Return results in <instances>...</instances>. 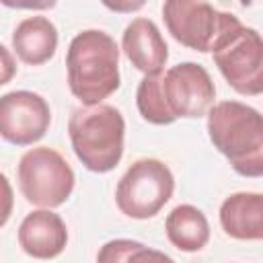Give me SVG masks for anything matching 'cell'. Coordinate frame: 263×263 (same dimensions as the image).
Returning <instances> with one entry per match:
<instances>
[{
	"mask_svg": "<svg viewBox=\"0 0 263 263\" xmlns=\"http://www.w3.org/2000/svg\"><path fill=\"white\" fill-rule=\"evenodd\" d=\"M212 144L242 177L263 175V117L240 101H222L208 109Z\"/></svg>",
	"mask_w": 263,
	"mask_h": 263,
	"instance_id": "obj_1",
	"label": "cell"
},
{
	"mask_svg": "<svg viewBox=\"0 0 263 263\" xmlns=\"http://www.w3.org/2000/svg\"><path fill=\"white\" fill-rule=\"evenodd\" d=\"M68 86L84 105H97L119 86V49L105 31L78 33L66 55Z\"/></svg>",
	"mask_w": 263,
	"mask_h": 263,
	"instance_id": "obj_2",
	"label": "cell"
},
{
	"mask_svg": "<svg viewBox=\"0 0 263 263\" xmlns=\"http://www.w3.org/2000/svg\"><path fill=\"white\" fill-rule=\"evenodd\" d=\"M68 134L74 154L88 171L107 173L121 160L125 121L115 107L97 103L74 109Z\"/></svg>",
	"mask_w": 263,
	"mask_h": 263,
	"instance_id": "obj_3",
	"label": "cell"
},
{
	"mask_svg": "<svg viewBox=\"0 0 263 263\" xmlns=\"http://www.w3.org/2000/svg\"><path fill=\"white\" fill-rule=\"evenodd\" d=\"M214 62L226 82L240 95L263 92V41L234 14L222 12L220 31L212 43Z\"/></svg>",
	"mask_w": 263,
	"mask_h": 263,
	"instance_id": "obj_4",
	"label": "cell"
},
{
	"mask_svg": "<svg viewBox=\"0 0 263 263\" xmlns=\"http://www.w3.org/2000/svg\"><path fill=\"white\" fill-rule=\"evenodd\" d=\"M18 187L25 199L39 208L62 205L74 189V171L53 148H31L18 162Z\"/></svg>",
	"mask_w": 263,
	"mask_h": 263,
	"instance_id": "obj_5",
	"label": "cell"
},
{
	"mask_svg": "<svg viewBox=\"0 0 263 263\" xmlns=\"http://www.w3.org/2000/svg\"><path fill=\"white\" fill-rule=\"evenodd\" d=\"M175 179L171 168L156 158L136 160L119 179L115 189L117 208L136 220L156 216L171 199Z\"/></svg>",
	"mask_w": 263,
	"mask_h": 263,
	"instance_id": "obj_6",
	"label": "cell"
},
{
	"mask_svg": "<svg viewBox=\"0 0 263 263\" xmlns=\"http://www.w3.org/2000/svg\"><path fill=\"white\" fill-rule=\"evenodd\" d=\"M160 90L168 111L179 117H201L214 105L216 86L208 70L193 62L171 66L160 76Z\"/></svg>",
	"mask_w": 263,
	"mask_h": 263,
	"instance_id": "obj_7",
	"label": "cell"
},
{
	"mask_svg": "<svg viewBox=\"0 0 263 263\" xmlns=\"http://www.w3.org/2000/svg\"><path fill=\"white\" fill-rule=\"evenodd\" d=\"M51 121L45 99L31 90H12L0 97V136L14 146L39 142Z\"/></svg>",
	"mask_w": 263,
	"mask_h": 263,
	"instance_id": "obj_8",
	"label": "cell"
},
{
	"mask_svg": "<svg viewBox=\"0 0 263 263\" xmlns=\"http://www.w3.org/2000/svg\"><path fill=\"white\" fill-rule=\"evenodd\" d=\"M162 18L168 33L185 47L210 51L220 31L222 12L208 0H164Z\"/></svg>",
	"mask_w": 263,
	"mask_h": 263,
	"instance_id": "obj_9",
	"label": "cell"
},
{
	"mask_svg": "<svg viewBox=\"0 0 263 263\" xmlns=\"http://www.w3.org/2000/svg\"><path fill=\"white\" fill-rule=\"evenodd\" d=\"M121 47L127 60L132 62V66H136L144 74L162 72L168 60L166 41L162 39L158 27L150 18H144V16L134 18L125 27Z\"/></svg>",
	"mask_w": 263,
	"mask_h": 263,
	"instance_id": "obj_10",
	"label": "cell"
},
{
	"mask_svg": "<svg viewBox=\"0 0 263 263\" xmlns=\"http://www.w3.org/2000/svg\"><path fill=\"white\" fill-rule=\"evenodd\" d=\"M68 242L64 220L49 210H35L25 216L18 226V245L23 251L37 259L58 257Z\"/></svg>",
	"mask_w": 263,
	"mask_h": 263,
	"instance_id": "obj_11",
	"label": "cell"
},
{
	"mask_svg": "<svg viewBox=\"0 0 263 263\" xmlns=\"http://www.w3.org/2000/svg\"><path fill=\"white\" fill-rule=\"evenodd\" d=\"M220 224L232 238H263V195L242 191L226 197L220 205Z\"/></svg>",
	"mask_w": 263,
	"mask_h": 263,
	"instance_id": "obj_12",
	"label": "cell"
},
{
	"mask_svg": "<svg viewBox=\"0 0 263 263\" xmlns=\"http://www.w3.org/2000/svg\"><path fill=\"white\" fill-rule=\"evenodd\" d=\"M58 47V29L45 16H29L21 21L12 33V49L18 60L39 66L51 60Z\"/></svg>",
	"mask_w": 263,
	"mask_h": 263,
	"instance_id": "obj_13",
	"label": "cell"
},
{
	"mask_svg": "<svg viewBox=\"0 0 263 263\" xmlns=\"http://www.w3.org/2000/svg\"><path fill=\"white\" fill-rule=\"evenodd\" d=\"M166 236L168 240L187 253H195L203 249L210 240V224L201 210L195 205H177L166 216Z\"/></svg>",
	"mask_w": 263,
	"mask_h": 263,
	"instance_id": "obj_14",
	"label": "cell"
},
{
	"mask_svg": "<svg viewBox=\"0 0 263 263\" xmlns=\"http://www.w3.org/2000/svg\"><path fill=\"white\" fill-rule=\"evenodd\" d=\"M160 76L158 74H146L140 84H138V92H136V103H138V111L140 115L156 125H168L175 121V115L168 111L162 90H160Z\"/></svg>",
	"mask_w": 263,
	"mask_h": 263,
	"instance_id": "obj_15",
	"label": "cell"
},
{
	"mask_svg": "<svg viewBox=\"0 0 263 263\" xmlns=\"http://www.w3.org/2000/svg\"><path fill=\"white\" fill-rule=\"evenodd\" d=\"M97 259H99V261H150V259H154V261H171L168 255L150 251V249L144 247L142 242L125 240V238L107 242V245L99 251Z\"/></svg>",
	"mask_w": 263,
	"mask_h": 263,
	"instance_id": "obj_16",
	"label": "cell"
},
{
	"mask_svg": "<svg viewBox=\"0 0 263 263\" xmlns=\"http://www.w3.org/2000/svg\"><path fill=\"white\" fill-rule=\"evenodd\" d=\"M12 205H14L12 187H10L8 179L0 173V228L8 222V218H10V214H12Z\"/></svg>",
	"mask_w": 263,
	"mask_h": 263,
	"instance_id": "obj_17",
	"label": "cell"
},
{
	"mask_svg": "<svg viewBox=\"0 0 263 263\" xmlns=\"http://www.w3.org/2000/svg\"><path fill=\"white\" fill-rule=\"evenodd\" d=\"M14 74H16V62H14L12 53L0 43V86L10 82Z\"/></svg>",
	"mask_w": 263,
	"mask_h": 263,
	"instance_id": "obj_18",
	"label": "cell"
},
{
	"mask_svg": "<svg viewBox=\"0 0 263 263\" xmlns=\"http://www.w3.org/2000/svg\"><path fill=\"white\" fill-rule=\"evenodd\" d=\"M4 6L10 8H31V10H47L58 0H0Z\"/></svg>",
	"mask_w": 263,
	"mask_h": 263,
	"instance_id": "obj_19",
	"label": "cell"
},
{
	"mask_svg": "<svg viewBox=\"0 0 263 263\" xmlns=\"http://www.w3.org/2000/svg\"><path fill=\"white\" fill-rule=\"evenodd\" d=\"M101 2L113 12H136L146 4V0H101Z\"/></svg>",
	"mask_w": 263,
	"mask_h": 263,
	"instance_id": "obj_20",
	"label": "cell"
}]
</instances>
